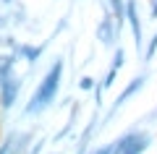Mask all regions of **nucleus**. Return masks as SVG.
Segmentation results:
<instances>
[{"label": "nucleus", "instance_id": "nucleus-1", "mask_svg": "<svg viewBox=\"0 0 157 154\" xmlns=\"http://www.w3.org/2000/svg\"><path fill=\"white\" fill-rule=\"evenodd\" d=\"M63 73H66V63H63V55H58L55 60L50 63V68L45 71V76L39 78L34 94L29 97V102L24 105V115L34 118V115H42L47 107L55 102L58 92H60V84H63Z\"/></svg>", "mask_w": 157, "mask_h": 154}, {"label": "nucleus", "instance_id": "nucleus-2", "mask_svg": "<svg viewBox=\"0 0 157 154\" xmlns=\"http://www.w3.org/2000/svg\"><path fill=\"white\" fill-rule=\"evenodd\" d=\"M149 76H152L149 71H141L139 76H134V78H131V81L126 84L123 89H121V94H118V97H115V102H113V105H110V110L105 112V120H102V123H110L113 118L118 115V110H121V107H123L126 102H128V99H134L136 94H139L141 89L147 86V81H149Z\"/></svg>", "mask_w": 157, "mask_h": 154}, {"label": "nucleus", "instance_id": "nucleus-3", "mask_svg": "<svg viewBox=\"0 0 157 154\" xmlns=\"http://www.w3.org/2000/svg\"><path fill=\"white\" fill-rule=\"evenodd\" d=\"M147 146H149V133L139 131V128L121 133V136L113 141V149H115V154H144V152H147Z\"/></svg>", "mask_w": 157, "mask_h": 154}, {"label": "nucleus", "instance_id": "nucleus-4", "mask_svg": "<svg viewBox=\"0 0 157 154\" xmlns=\"http://www.w3.org/2000/svg\"><path fill=\"white\" fill-rule=\"evenodd\" d=\"M24 78L18 73H11L8 78L0 81V112H11L13 105L18 102V94H21Z\"/></svg>", "mask_w": 157, "mask_h": 154}, {"label": "nucleus", "instance_id": "nucleus-5", "mask_svg": "<svg viewBox=\"0 0 157 154\" xmlns=\"http://www.w3.org/2000/svg\"><path fill=\"white\" fill-rule=\"evenodd\" d=\"M123 18L131 29V39H134V47L139 50L141 55V47H144V32H141V16H139V0H126V8H123Z\"/></svg>", "mask_w": 157, "mask_h": 154}, {"label": "nucleus", "instance_id": "nucleus-6", "mask_svg": "<svg viewBox=\"0 0 157 154\" xmlns=\"http://www.w3.org/2000/svg\"><path fill=\"white\" fill-rule=\"evenodd\" d=\"M118 29H115V21H113L110 11L105 8V3H102V18L100 24H97V42L105 44V47H115V39H118Z\"/></svg>", "mask_w": 157, "mask_h": 154}, {"label": "nucleus", "instance_id": "nucleus-7", "mask_svg": "<svg viewBox=\"0 0 157 154\" xmlns=\"http://www.w3.org/2000/svg\"><path fill=\"white\" fill-rule=\"evenodd\" d=\"M16 58H21L26 66H37V60L42 55H45V44H29V42H21V44H13V50H11Z\"/></svg>", "mask_w": 157, "mask_h": 154}, {"label": "nucleus", "instance_id": "nucleus-8", "mask_svg": "<svg viewBox=\"0 0 157 154\" xmlns=\"http://www.w3.org/2000/svg\"><path fill=\"white\" fill-rule=\"evenodd\" d=\"M105 3V8L110 11L113 21H115V29L121 32V29L126 26V18H123V8H126V0H102Z\"/></svg>", "mask_w": 157, "mask_h": 154}, {"label": "nucleus", "instance_id": "nucleus-9", "mask_svg": "<svg viewBox=\"0 0 157 154\" xmlns=\"http://www.w3.org/2000/svg\"><path fill=\"white\" fill-rule=\"evenodd\" d=\"M16 63H18V58L13 52H0V81L8 78L11 73H16Z\"/></svg>", "mask_w": 157, "mask_h": 154}, {"label": "nucleus", "instance_id": "nucleus-10", "mask_svg": "<svg viewBox=\"0 0 157 154\" xmlns=\"http://www.w3.org/2000/svg\"><path fill=\"white\" fill-rule=\"evenodd\" d=\"M155 55H157V32L149 37L147 47H141V63H144V66H149V63L155 60Z\"/></svg>", "mask_w": 157, "mask_h": 154}, {"label": "nucleus", "instance_id": "nucleus-11", "mask_svg": "<svg viewBox=\"0 0 157 154\" xmlns=\"http://www.w3.org/2000/svg\"><path fill=\"white\" fill-rule=\"evenodd\" d=\"M126 63V50L123 47H115V52H113V60H110V68H115V71H121Z\"/></svg>", "mask_w": 157, "mask_h": 154}, {"label": "nucleus", "instance_id": "nucleus-12", "mask_svg": "<svg viewBox=\"0 0 157 154\" xmlns=\"http://www.w3.org/2000/svg\"><path fill=\"white\" fill-rule=\"evenodd\" d=\"M78 89H81V92H92V89H94V78L92 76H81L78 78Z\"/></svg>", "mask_w": 157, "mask_h": 154}, {"label": "nucleus", "instance_id": "nucleus-13", "mask_svg": "<svg viewBox=\"0 0 157 154\" xmlns=\"http://www.w3.org/2000/svg\"><path fill=\"white\" fill-rule=\"evenodd\" d=\"M45 144H47V141H45V138H37V141H34V146H32V149H29V152H26V154H39V149H45Z\"/></svg>", "mask_w": 157, "mask_h": 154}, {"label": "nucleus", "instance_id": "nucleus-14", "mask_svg": "<svg viewBox=\"0 0 157 154\" xmlns=\"http://www.w3.org/2000/svg\"><path fill=\"white\" fill-rule=\"evenodd\" d=\"M149 18H157V6H152V8H149Z\"/></svg>", "mask_w": 157, "mask_h": 154}, {"label": "nucleus", "instance_id": "nucleus-15", "mask_svg": "<svg viewBox=\"0 0 157 154\" xmlns=\"http://www.w3.org/2000/svg\"><path fill=\"white\" fill-rule=\"evenodd\" d=\"M0 3H3V6H11V3H13V0H0Z\"/></svg>", "mask_w": 157, "mask_h": 154}, {"label": "nucleus", "instance_id": "nucleus-16", "mask_svg": "<svg viewBox=\"0 0 157 154\" xmlns=\"http://www.w3.org/2000/svg\"><path fill=\"white\" fill-rule=\"evenodd\" d=\"M152 6H157V0H149V8H152Z\"/></svg>", "mask_w": 157, "mask_h": 154}, {"label": "nucleus", "instance_id": "nucleus-17", "mask_svg": "<svg viewBox=\"0 0 157 154\" xmlns=\"http://www.w3.org/2000/svg\"><path fill=\"white\" fill-rule=\"evenodd\" d=\"M11 154H13V152H11Z\"/></svg>", "mask_w": 157, "mask_h": 154}]
</instances>
